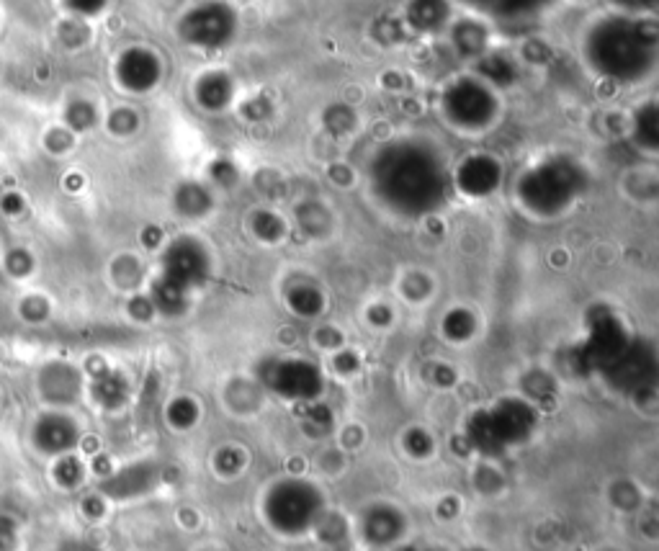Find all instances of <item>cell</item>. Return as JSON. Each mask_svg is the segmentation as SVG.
I'll return each instance as SVG.
<instances>
[{"mask_svg": "<svg viewBox=\"0 0 659 551\" xmlns=\"http://www.w3.org/2000/svg\"><path fill=\"white\" fill-rule=\"evenodd\" d=\"M37 441L42 449L49 451L65 449L67 443L73 441V428H70L62 418H47L44 423H39Z\"/></svg>", "mask_w": 659, "mask_h": 551, "instance_id": "6da1fadb", "label": "cell"}, {"mask_svg": "<svg viewBox=\"0 0 659 551\" xmlns=\"http://www.w3.org/2000/svg\"><path fill=\"white\" fill-rule=\"evenodd\" d=\"M13 546V526L8 518H0V551H6Z\"/></svg>", "mask_w": 659, "mask_h": 551, "instance_id": "7a4b0ae2", "label": "cell"}, {"mask_svg": "<svg viewBox=\"0 0 659 551\" xmlns=\"http://www.w3.org/2000/svg\"><path fill=\"white\" fill-rule=\"evenodd\" d=\"M21 209V199L19 194H6V199H3V212L8 214H16Z\"/></svg>", "mask_w": 659, "mask_h": 551, "instance_id": "3957f363", "label": "cell"}, {"mask_svg": "<svg viewBox=\"0 0 659 551\" xmlns=\"http://www.w3.org/2000/svg\"><path fill=\"white\" fill-rule=\"evenodd\" d=\"M70 6L80 8V11H96L101 6V0H67Z\"/></svg>", "mask_w": 659, "mask_h": 551, "instance_id": "277c9868", "label": "cell"}]
</instances>
